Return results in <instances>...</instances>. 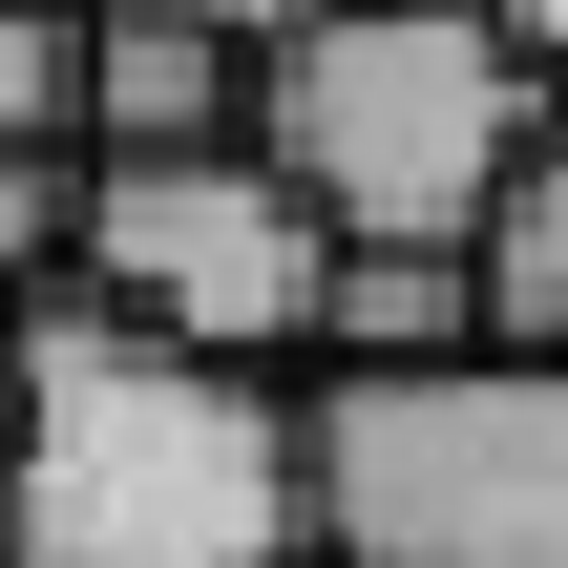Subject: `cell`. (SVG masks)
Masks as SVG:
<instances>
[{
	"instance_id": "9",
	"label": "cell",
	"mask_w": 568,
	"mask_h": 568,
	"mask_svg": "<svg viewBox=\"0 0 568 568\" xmlns=\"http://www.w3.org/2000/svg\"><path fill=\"white\" fill-rule=\"evenodd\" d=\"M0 148H84V0H0Z\"/></svg>"
},
{
	"instance_id": "6",
	"label": "cell",
	"mask_w": 568,
	"mask_h": 568,
	"mask_svg": "<svg viewBox=\"0 0 568 568\" xmlns=\"http://www.w3.org/2000/svg\"><path fill=\"white\" fill-rule=\"evenodd\" d=\"M464 337H485V253H337V295H316V379L464 358Z\"/></svg>"
},
{
	"instance_id": "5",
	"label": "cell",
	"mask_w": 568,
	"mask_h": 568,
	"mask_svg": "<svg viewBox=\"0 0 568 568\" xmlns=\"http://www.w3.org/2000/svg\"><path fill=\"white\" fill-rule=\"evenodd\" d=\"M232 126H253V42L84 0V148H232Z\"/></svg>"
},
{
	"instance_id": "1",
	"label": "cell",
	"mask_w": 568,
	"mask_h": 568,
	"mask_svg": "<svg viewBox=\"0 0 568 568\" xmlns=\"http://www.w3.org/2000/svg\"><path fill=\"white\" fill-rule=\"evenodd\" d=\"M0 568H316V400L105 295L0 337Z\"/></svg>"
},
{
	"instance_id": "4",
	"label": "cell",
	"mask_w": 568,
	"mask_h": 568,
	"mask_svg": "<svg viewBox=\"0 0 568 568\" xmlns=\"http://www.w3.org/2000/svg\"><path fill=\"white\" fill-rule=\"evenodd\" d=\"M84 295L190 337V358H316L337 232L295 211V169L253 126L232 148H84Z\"/></svg>"
},
{
	"instance_id": "7",
	"label": "cell",
	"mask_w": 568,
	"mask_h": 568,
	"mask_svg": "<svg viewBox=\"0 0 568 568\" xmlns=\"http://www.w3.org/2000/svg\"><path fill=\"white\" fill-rule=\"evenodd\" d=\"M485 337L568 358V105H548V148H527V190L485 211Z\"/></svg>"
},
{
	"instance_id": "10",
	"label": "cell",
	"mask_w": 568,
	"mask_h": 568,
	"mask_svg": "<svg viewBox=\"0 0 568 568\" xmlns=\"http://www.w3.org/2000/svg\"><path fill=\"white\" fill-rule=\"evenodd\" d=\"M148 21H211V42H295V21H337V0H148Z\"/></svg>"
},
{
	"instance_id": "8",
	"label": "cell",
	"mask_w": 568,
	"mask_h": 568,
	"mask_svg": "<svg viewBox=\"0 0 568 568\" xmlns=\"http://www.w3.org/2000/svg\"><path fill=\"white\" fill-rule=\"evenodd\" d=\"M0 295H84V148H0Z\"/></svg>"
},
{
	"instance_id": "11",
	"label": "cell",
	"mask_w": 568,
	"mask_h": 568,
	"mask_svg": "<svg viewBox=\"0 0 568 568\" xmlns=\"http://www.w3.org/2000/svg\"><path fill=\"white\" fill-rule=\"evenodd\" d=\"M485 21H506V42H527V63L568 84V0H485Z\"/></svg>"
},
{
	"instance_id": "3",
	"label": "cell",
	"mask_w": 568,
	"mask_h": 568,
	"mask_svg": "<svg viewBox=\"0 0 568 568\" xmlns=\"http://www.w3.org/2000/svg\"><path fill=\"white\" fill-rule=\"evenodd\" d=\"M316 568H568V358L464 337L316 379Z\"/></svg>"
},
{
	"instance_id": "2",
	"label": "cell",
	"mask_w": 568,
	"mask_h": 568,
	"mask_svg": "<svg viewBox=\"0 0 568 568\" xmlns=\"http://www.w3.org/2000/svg\"><path fill=\"white\" fill-rule=\"evenodd\" d=\"M548 63L485 0H337L295 42H253V148L295 169V211L337 253H485V211L548 148Z\"/></svg>"
}]
</instances>
